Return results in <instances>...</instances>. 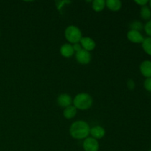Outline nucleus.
I'll use <instances>...</instances> for the list:
<instances>
[{"label":"nucleus","instance_id":"nucleus-2","mask_svg":"<svg viewBox=\"0 0 151 151\" xmlns=\"http://www.w3.org/2000/svg\"><path fill=\"white\" fill-rule=\"evenodd\" d=\"M74 106L79 110H87L92 106L93 99L88 93H79L73 100Z\"/></svg>","mask_w":151,"mask_h":151},{"label":"nucleus","instance_id":"nucleus-9","mask_svg":"<svg viewBox=\"0 0 151 151\" xmlns=\"http://www.w3.org/2000/svg\"><path fill=\"white\" fill-rule=\"evenodd\" d=\"M139 69L143 76L146 78H151V60H145L142 62Z\"/></svg>","mask_w":151,"mask_h":151},{"label":"nucleus","instance_id":"nucleus-11","mask_svg":"<svg viewBox=\"0 0 151 151\" xmlns=\"http://www.w3.org/2000/svg\"><path fill=\"white\" fill-rule=\"evenodd\" d=\"M60 52L62 56L65 58H71L74 54L75 51L73 50L72 45L70 44H64L60 47Z\"/></svg>","mask_w":151,"mask_h":151},{"label":"nucleus","instance_id":"nucleus-1","mask_svg":"<svg viewBox=\"0 0 151 151\" xmlns=\"http://www.w3.org/2000/svg\"><path fill=\"white\" fill-rule=\"evenodd\" d=\"M69 134L75 139H83L90 134V127L85 121H75L69 128Z\"/></svg>","mask_w":151,"mask_h":151},{"label":"nucleus","instance_id":"nucleus-15","mask_svg":"<svg viewBox=\"0 0 151 151\" xmlns=\"http://www.w3.org/2000/svg\"><path fill=\"white\" fill-rule=\"evenodd\" d=\"M106 7L104 0H94L92 1V9L96 12H100Z\"/></svg>","mask_w":151,"mask_h":151},{"label":"nucleus","instance_id":"nucleus-5","mask_svg":"<svg viewBox=\"0 0 151 151\" xmlns=\"http://www.w3.org/2000/svg\"><path fill=\"white\" fill-rule=\"evenodd\" d=\"M83 147L85 151H98L100 145L97 139L92 137H87L83 141Z\"/></svg>","mask_w":151,"mask_h":151},{"label":"nucleus","instance_id":"nucleus-18","mask_svg":"<svg viewBox=\"0 0 151 151\" xmlns=\"http://www.w3.org/2000/svg\"><path fill=\"white\" fill-rule=\"evenodd\" d=\"M144 29L146 34L149 35V37H151V19L147 21L145 24L144 25Z\"/></svg>","mask_w":151,"mask_h":151},{"label":"nucleus","instance_id":"nucleus-16","mask_svg":"<svg viewBox=\"0 0 151 151\" xmlns=\"http://www.w3.org/2000/svg\"><path fill=\"white\" fill-rule=\"evenodd\" d=\"M142 47L143 50L147 53V55L151 56V37L145 38L142 43Z\"/></svg>","mask_w":151,"mask_h":151},{"label":"nucleus","instance_id":"nucleus-22","mask_svg":"<svg viewBox=\"0 0 151 151\" xmlns=\"http://www.w3.org/2000/svg\"><path fill=\"white\" fill-rule=\"evenodd\" d=\"M72 47H73V50L75 51V52H78L81 51L82 50V47H81V44L80 43H77V44H74L72 45Z\"/></svg>","mask_w":151,"mask_h":151},{"label":"nucleus","instance_id":"nucleus-6","mask_svg":"<svg viewBox=\"0 0 151 151\" xmlns=\"http://www.w3.org/2000/svg\"><path fill=\"white\" fill-rule=\"evenodd\" d=\"M127 38L131 42L134 44H142L145 38L141 32L134 29H130L128 31L127 33Z\"/></svg>","mask_w":151,"mask_h":151},{"label":"nucleus","instance_id":"nucleus-4","mask_svg":"<svg viewBox=\"0 0 151 151\" xmlns=\"http://www.w3.org/2000/svg\"><path fill=\"white\" fill-rule=\"evenodd\" d=\"M75 58H76L77 61L79 63L83 65H86L91 62V55L89 52L82 49L81 51L75 53Z\"/></svg>","mask_w":151,"mask_h":151},{"label":"nucleus","instance_id":"nucleus-24","mask_svg":"<svg viewBox=\"0 0 151 151\" xmlns=\"http://www.w3.org/2000/svg\"><path fill=\"white\" fill-rule=\"evenodd\" d=\"M149 5H150V8L151 9V0H150V1H149Z\"/></svg>","mask_w":151,"mask_h":151},{"label":"nucleus","instance_id":"nucleus-3","mask_svg":"<svg viewBox=\"0 0 151 151\" xmlns=\"http://www.w3.org/2000/svg\"><path fill=\"white\" fill-rule=\"evenodd\" d=\"M65 38L70 44L80 43V41L82 38V32L78 27L70 25L65 29Z\"/></svg>","mask_w":151,"mask_h":151},{"label":"nucleus","instance_id":"nucleus-14","mask_svg":"<svg viewBox=\"0 0 151 151\" xmlns=\"http://www.w3.org/2000/svg\"><path fill=\"white\" fill-rule=\"evenodd\" d=\"M140 16L144 20H150L151 19V9L147 5L142 6L140 10Z\"/></svg>","mask_w":151,"mask_h":151},{"label":"nucleus","instance_id":"nucleus-20","mask_svg":"<svg viewBox=\"0 0 151 151\" xmlns=\"http://www.w3.org/2000/svg\"><path fill=\"white\" fill-rule=\"evenodd\" d=\"M127 87H128V89L133 90L135 88V82H134V80L129 79L127 81Z\"/></svg>","mask_w":151,"mask_h":151},{"label":"nucleus","instance_id":"nucleus-17","mask_svg":"<svg viewBox=\"0 0 151 151\" xmlns=\"http://www.w3.org/2000/svg\"><path fill=\"white\" fill-rule=\"evenodd\" d=\"M130 28H131V29H134V30L139 31L140 32L144 28V25L140 21L136 20L131 22V24H130Z\"/></svg>","mask_w":151,"mask_h":151},{"label":"nucleus","instance_id":"nucleus-25","mask_svg":"<svg viewBox=\"0 0 151 151\" xmlns=\"http://www.w3.org/2000/svg\"><path fill=\"white\" fill-rule=\"evenodd\" d=\"M148 151H151V149H150V150H149Z\"/></svg>","mask_w":151,"mask_h":151},{"label":"nucleus","instance_id":"nucleus-7","mask_svg":"<svg viewBox=\"0 0 151 151\" xmlns=\"http://www.w3.org/2000/svg\"><path fill=\"white\" fill-rule=\"evenodd\" d=\"M80 44L82 47V49L88 52L92 51L96 47L95 41L89 37H82L80 41Z\"/></svg>","mask_w":151,"mask_h":151},{"label":"nucleus","instance_id":"nucleus-19","mask_svg":"<svg viewBox=\"0 0 151 151\" xmlns=\"http://www.w3.org/2000/svg\"><path fill=\"white\" fill-rule=\"evenodd\" d=\"M144 87L147 91L151 92V78H146L144 81Z\"/></svg>","mask_w":151,"mask_h":151},{"label":"nucleus","instance_id":"nucleus-23","mask_svg":"<svg viewBox=\"0 0 151 151\" xmlns=\"http://www.w3.org/2000/svg\"><path fill=\"white\" fill-rule=\"evenodd\" d=\"M135 3H137V4H139V5L140 6H145V5H147V3L149 2V1H147V0H135Z\"/></svg>","mask_w":151,"mask_h":151},{"label":"nucleus","instance_id":"nucleus-12","mask_svg":"<svg viewBox=\"0 0 151 151\" xmlns=\"http://www.w3.org/2000/svg\"><path fill=\"white\" fill-rule=\"evenodd\" d=\"M106 6L111 11H118L122 7V2L119 0H107Z\"/></svg>","mask_w":151,"mask_h":151},{"label":"nucleus","instance_id":"nucleus-21","mask_svg":"<svg viewBox=\"0 0 151 151\" xmlns=\"http://www.w3.org/2000/svg\"><path fill=\"white\" fill-rule=\"evenodd\" d=\"M56 6H57L58 10H60L61 9V7H63V6L64 5V4H69L71 3V1H56Z\"/></svg>","mask_w":151,"mask_h":151},{"label":"nucleus","instance_id":"nucleus-8","mask_svg":"<svg viewBox=\"0 0 151 151\" xmlns=\"http://www.w3.org/2000/svg\"><path fill=\"white\" fill-rule=\"evenodd\" d=\"M58 104L62 108L66 109L68 106H72L73 100L72 99L71 96L68 94H61L57 98Z\"/></svg>","mask_w":151,"mask_h":151},{"label":"nucleus","instance_id":"nucleus-10","mask_svg":"<svg viewBox=\"0 0 151 151\" xmlns=\"http://www.w3.org/2000/svg\"><path fill=\"white\" fill-rule=\"evenodd\" d=\"M90 134L91 135V137L95 139H100L103 138L106 134V131L104 128L100 125H96L93 128H90Z\"/></svg>","mask_w":151,"mask_h":151},{"label":"nucleus","instance_id":"nucleus-13","mask_svg":"<svg viewBox=\"0 0 151 151\" xmlns=\"http://www.w3.org/2000/svg\"><path fill=\"white\" fill-rule=\"evenodd\" d=\"M77 114V109L74 106L66 107L63 111V116L66 119H70L75 117Z\"/></svg>","mask_w":151,"mask_h":151}]
</instances>
